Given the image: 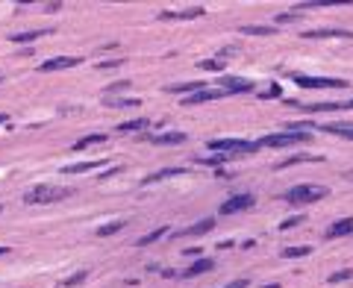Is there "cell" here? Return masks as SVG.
<instances>
[{
    "instance_id": "cell-20",
    "label": "cell",
    "mask_w": 353,
    "mask_h": 288,
    "mask_svg": "<svg viewBox=\"0 0 353 288\" xmlns=\"http://www.w3.org/2000/svg\"><path fill=\"white\" fill-rule=\"evenodd\" d=\"M147 127H150V121L147 118H135V121L118 124V133H138V130H147Z\"/></svg>"
},
{
    "instance_id": "cell-38",
    "label": "cell",
    "mask_w": 353,
    "mask_h": 288,
    "mask_svg": "<svg viewBox=\"0 0 353 288\" xmlns=\"http://www.w3.org/2000/svg\"><path fill=\"white\" fill-rule=\"evenodd\" d=\"M3 253H9V247H0V256H3Z\"/></svg>"
},
{
    "instance_id": "cell-22",
    "label": "cell",
    "mask_w": 353,
    "mask_h": 288,
    "mask_svg": "<svg viewBox=\"0 0 353 288\" xmlns=\"http://www.w3.org/2000/svg\"><path fill=\"white\" fill-rule=\"evenodd\" d=\"M230 159H233V156L218 153V156H197L194 162H197V165H209V168H221V165H224V162H230Z\"/></svg>"
},
{
    "instance_id": "cell-16",
    "label": "cell",
    "mask_w": 353,
    "mask_h": 288,
    "mask_svg": "<svg viewBox=\"0 0 353 288\" xmlns=\"http://www.w3.org/2000/svg\"><path fill=\"white\" fill-rule=\"evenodd\" d=\"M321 133H330L338 138H350L353 141V124H330V127H318Z\"/></svg>"
},
{
    "instance_id": "cell-11",
    "label": "cell",
    "mask_w": 353,
    "mask_h": 288,
    "mask_svg": "<svg viewBox=\"0 0 353 288\" xmlns=\"http://www.w3.org/2000/svg\"><path fill=\"white\" fill-rule=\"evenodd\" d=\"M300 38H353L350 30H336V27H330V30H309V33H303Z\"/></svg>"
},
{
    "instance_id": "cell-35",
    "label": "cell",
    "mask_w": 353,
    "mask_h": 288,
    "mask_svg": "<svg viewBox=\"0 0 353 288\" xmlns=\"http://www.w3.org/2000/svg\"><path fill=\"white\" fill-rule=\"evenodd\" d=\"M350 276H353V271H338L330 276V282H341V279H350Z\"/></svg>"
},
{
    "instance_id": "cell-7",
    "label": "cell",
    "mask_w": 353,
    "mask_h": 288,
    "mask_svg": "<svg viewBox=\"0 0 353 288\" xmlns=\"http://www.w3.org/2000/svg\"><path fill=\"white\" fill-rule=\"evenodd\" d=\"M83 59L80 56H56V59H47V62H41L38 71L41 74H51V71H65V68H77Z\"/></svg>"
},
{
    "instance_id": "cell-8",
    "label": "cell",
    "mask_w": 353,
    "mask_h": 288,
    "mask_svg": "<svg viewBox=\"0 0 353 288\" xmlns=\"http://www.w3.org/2000/svg\"><path fill=\"white\" fill-rule=\"evenodd\" d=\"M221 91L224 94H244V91H253L250 80H238V77H221Z\"/></svg>"
},
{
    "instance_id": "cell-15",
    "label": "cell",
    "mask_w": 353,
    "mask_h": 288,
    "mask_svg": "<svg viewBox=\"0 0 353 288\" xmlns=\"http://www.w3.org/2000/svg\"><path fill=\"white\" fill-rule=\"evenodd\" d=\"M203 9L200 6H194V9H185V12H162V21H191V18H200Z\"/></svg>"
},
{
    "instance_id": "cell-17",
    "label": "cell",
    "mask_w": 353,
    "mask_h": 288,
    "mask_svg": "<svg viewBox=\"0 0 353 288\" xmlns=\"http://www.w3.org/2000/svg\"><path fill=\"white\" fill-rule=\"evenodd\" d=\"M212 268H215V262H212V259H200V262H194V265H191L185 273H180V276H183V279H191V276H200V273L212 271Z\"/></svg>"
},
{
    "instance_id": "cell-3",
    "label": "cell",
    "mask_w": 353,
    "mask_h": 288,
    "mask_svg": "<svg viewBox=\"0 0 353 288\" xmlns=\"http://www.w3.org/2000/svg\"><path fill=\"white\" fill-rule=\"evenodd\" d=\"M327 194H330L327 186H294L283 194V200H286V203H318V200H324Z\"/></svg>"
},
{
    "instance_id": "cell-9",
    "label": "cell",
    "mask_w": 353,
    "mask_h": 288,
    "mask_svg": "<svg viewBox=\"0 0 353 288\" xmlns=\"http://www.w3.org/2000/svg\"><path fill=\"white\" fill-rule=\"evenodd\" d=\"M221 97H227L221 88H203V91H194V94H188V97H185V106H197V103L221 100Z\"/></svg>"
},
{
    "instance_id": "cell-4",
    "label": "cell",
    "mask_w": 353,
    "mask_h": 288,
    "mask_svg": "<svg viewBox=\"0 0 353 288\" xmlns=\"http://www.w3.org/2000/svg\"><path fill=\"white\" fill-rule=\"evenodd\" d=\"M291 83L300 85V88H347V80H338V77H306V74H288Z\"/></svg>"
},
{
    "instance_id": "cell-14",
    "label": "cell",
    "mask_w": 353,
    "mask_h": 288,
    "mask_svg": "<svg viewBox=\"0 0 353 288\" xmlns=\"http://www.w3.org/2000/svg\"><path fill=\"white\" fill-rule=\"evenodd\" d=\"M353 233V218H341L336 220L330 229H327V238H338V236H350Z\"/></svg>"
},
{
    "instance_id": "cell-32",
    "label": "cell",
    "mask_w": 353,
    "mask_h": 288,
    "mask_svg": "<svg viewBox=\"0 0 353 288\" xmlns=\"http://www.w3.org/2000/svg\"><path fill=\"white\" fill-rule=\"evenodd\" d=\"M297 223H303V215H294V218L283 220V223H280V229H283V233H286V229H294V226H297Z\"/></svg>"
},
{
    "instance_id": "cell-21",
    "label": "cell",
    "mask_w": 353,
    "mask_h": 288,
    "mask_svg": "<svg viewBox=\"0 0 353 288\" xmlns=\"http://www.w3.org/2000/svg\"><path fill=\"white\" fill-rule=\"evenodd\" d=\"M106 141V133H94V136H83L80 141H74V150H85V147H94V144H103Z\"/></svg>"
},
{
    "instance_id": "cell-18",
    "label": "cell",
    "mask_w": 353,
    "mask_h": 288,
    "mask_svg": "<svg viewBox=\"0 0 353 288\" xmlns=\"http://www.w3.org/2000/svg\"><path fill=\"white\" fill-rule=\"evenodd\" d=\"M106 162L103 159H97V162H77V165H65V174H88V170H97V168H103Z\"/></svg>"
},
{
    "instance_id": "cell-5",
    "label": "cell",
    "mask_w": 353,
    "mask_h": 288,
    "mask_svg": "<svg viewBox=\"0 0 353 288\" xmlns=\"http://www.w3.org/2000/svg\"><path fill=\"white\" fill-rule=\"evenodd\" d=\"M309 133H271V136H262L256 144L259 147H288V144H303L309 141Z\"/></svg>"
},
{
    "instance_id": "cell-25",
    "label": "cell",
    "mask_w": 353,
    "mask_h": 288,
    "mask_svg": "<svg viewBox=\"0 0 353 288\" xmlns=\"http://www.w3.org/2000/svg\"><path fill=\"white\" fill-rule=\"evenodd\" d=\"M162 236H168V226H159V229H153V233H147V236L138 238V247H147V244H153V241H159Z\"/></svg>"
},
{
    "instance_id": "cell-29",
    "label": "cell",
    "mask_w": 353,
    "mask_h": 288,
    "mask_svg": "<svg viewBox=\"0 0 353 288\" xmlns=\"http://www.w3.org/2000/svg\"><path fill=\"white\" fill-rule=\"evenodd\" d=\"M224 65H227V62H221V59H203V62H197V68H203V71H218V74H224Z\"/></svg>"
},
{
    "instance_id": "cell-6",
    "label": "cell",
    "mask_w": 353,
    "mask_h": 288,
    "mask_svg": "<svg viewBox=\"0 0 353 288\" xmlns=\"http://www.w3.org/2000/svg\"><path fill=\"white\" fill-rule=\"evenodd\" d=\"M253 194H233L230 200L221 203V215H235V212H244V209H253Z\"/></svg>"
},
{
    "instance_id": "cell-26",
    "label": "cell",
    "mask_w": 353,
    "mask_h": 288,
    "mask_svg": "<svg viewBox=\"0 0 353 288\" xmlns=\"http://www.w3.org/2000/svg\"><path fill=\"white\" fill-rule=\"evenodd\" d=\"M124 226H127V220H112V223H106V226H100V229H97V236H100V238L115 236V233H121Z\"/></svg>"
},
{
    "instance_id": "cell-31",
    "label": "cell",
    "mask_w": 353,
    "mask_h": 288,
    "mask_svg": "<svg viewBox=\"0 0 353 288\" xmlns=\"http://www.w3.org/2000/svg\"><path fill=\"white\" fill-rule=\"evenodd\" d=\"M259 97H265V100H271V97H283V88H280V85H271V88H265V91H259Z\"/></svg>"
},
{
    "instance_id": "cell-13",
    "label": "cell",
    "mask_w": 353,
    "mask_h": 288,
    "mask_svg": "<svg viewBox=\"0 0 353 288\" xmlns=\"http://www.w3.org/2000/svg\"><path fill=\"white\" fill-rule=\"evenodd\" d=\"M185 168H162V170H156V174H150V177H144L141 183L144 186H150V183H162V180H171V177H183Z\"/></svg>"
},
{
    "instance_id": "cell-10",
    "label": "cell",
    "mask_w": 353,
    "mask_h": 288,
    "mask_svg": "<svg viewBox=\"0 0 353 288\" xmlns=\"http://www.w3.org/2000/svg\"><path fill=\"white\" fill-rule=\"evenodd\" d=\"M212 226H215V220L212 218H203L200 223H191V226H185L180 229L174 238H191V236H206V233H212Z\"/></svg>"
},
{
    "instance_id": "cell-1",
    "label": "cell",
    "mask_w": 353,
    "mask_h": 288,
    "mask_svg": "<svg viewBox=\"0 0 353 288\" xmlns=\"http://www.w3.org/2000/svg\"><path fill=\"white\" fill-rule=\"evenodd\" d=\"M71 194H74V188H68V186H47V183H41V186L30 188V191L24 194V203L47 206V203H59V200H65Z\"/></svg>"
},
{
    "instance_id": "cell-37",
    "label": "cell",
    "mask_w": 353,
    "mask_h": 288,
    "mask_svg": "<svg viewBox=\"0 0 353 288\" xmlns=\"http://www.w3.org/2000/svg\"><path fill=\"white\" fill-rule=\"evenodd\" d=\"M259 288H280L277 282H265V285H259Z\"/></svg>"
},
{
    "instance_id": "cell-40",
    "label": "cell",
    "mask_w": 353,
    "mask_h": 288,
    "mask_svg": "<svg viewBox=\"0 0 353 288\" xmlns=\"http://www.w3.org/2000/svg\"><path fill=\"white\" fill-rule=\"evenodd\" d=\"M344 109H353V100H350V103H347V106H344Z\"/></svg>"
},
{
    "instance_id": "cell-24",
    "label": "cell",
    "mask_w": 353,
    "mask_h": 288,
    "mask_svg": "<svg viewBox=\"0 0 353 288\" xmlns=\"http://www.w3.org/2000/svg\"><path fill=\"white\" fill-rule=\"evenodd\" d=\"M51 33H53L51 27H44V30H35V33H18V35H12V41H15V44H27V41H35V38L51 35Z\"/></svg>"
},
{
    "instance_id": "cell-39",
    "label": "cell",
    "mask_w": 353,
    "mask_h": 288,
    "mask_svg": "<svg viewBox=\"0 0 353 288\" xmlns=\"http://www.w3.org/2000/svg\"><path fill=\"white\" fill-rule=\"evenodd\" d=\"M3 121H9V115H0V124H3Z\"/></svg>"
},
{
    "instance_id": "cell-28",
    "label": "cell",
    "mask_w": 353,
    "mask_h": 288,
    "mask_svg": "<svg viewBox=\"0 0 353 288\" xmlns=\"http://www.w3.org/2000/svg\"><path fill=\"white\" fill-rule=\"evenodd\" d=\"M309 253H312L309 244H303V247H286L283 250V259H300V256H309Z\"/></svg>"
},
{
    "instance_id": "cell-19",
    "label": "cell",
    "mask_w": 353,
    "mask_h": 288,
    "mask_svg": "<svg viewBox=\"0 0 353 288\" xmlns=\"http://www.w3.org/2000/svg\"><path fill=\"white\" fill-rule=\"evenodd\" d=\"M206 83H183V85H165L168 94H194V91H203Z\"/></svg>"
},
{
    "instance_id": "cell-33",
    "label": "cell",
    "mask_w": 353,
    "mask_h": 288,
    "mask_svg": "<svg viewBox=\"0 0 353 288\" xmlns=\"http://www.w3.org/2000/svg\"><path fill=\"white\" fill-rule=\"evenodd\" d=\"M297 18H300V12L294 9V12H283V15H277V21H280V24H288V21H297Z\"/></svg>"
},
{
    "instance_id": "cell-34",
    "label": "cell",
    "mask_w": 353,
    "mask_h": 288,
    "mask_svg": "<svg viewBox=\"0 0 353 288\" xmlns=\"http://www.w3.org/2000/svg\"><path fill=\"white\" fill-rule=\"evenodd\" d=\"M106 103H112V106H130V109H135L138 106V100H112V97H103Z\"/></svg>"
},
{
    "instance_id": "cell-23",
    "label": "cell",
    "mask_w": 353,
    "mask_h": 288,
    "mask_svg": "<svg viewBox=\"0 0 353 288\" xmlns=\"http://www.w3.org/2000/svg\"><path fill=\"white\" fill-rule=\"evenodd\" d=\"M238 33L241 35H274L277 30H274V27H256V24H241Z\"/></svg>"
},
{
    "instance_id": "cell-12",
    "label": "cell",
    "mask_w": 353,
    "mask_h": 288,
    "mask_svg": "<svg viewBox=\"0 0 353 288\" xmlns=\"http://www.w3.org/2000/svg\"><path fill=\"white\" fill-rule=\"evenodd\" d=\"M185 133H159V136H144V141L150 144H183L185 141Z\"/></svg>"
},
{
    "instance_id": "cell-2",
    "label": "cell",
    "mask_w": 353,
    "mask_h": 288,
    "mask_svg": "<svg viewBox=\"0 0 353 288\" xmlns=\"http://www.w3.org/2000/svg\"><path fill=\"white\" fill-rule=\"evenodd\" d=\"M209 150L227 153V156L238 159V156L256 153V150H259V144H256V141H241V138H212V141H209Z\"/></svg>"
},
{
    "instance_id": "cell-30",
    "label": "cell",
    "mask_w": 353,
    "mask_h": 288,
    "mask_svg": "<svg viewBox=\"0 0 353 288\" xmlns=\"http://www.w3.org/2000/svg\"><path fill=\"white\" fill-rule=\"evenodd\" d=\"M85 276H88L85 271H77L74 276H68V279H62V285H65V288H74V285H80V282H85Z\"/></svg>"
},
{
    "instance_id": "cell-27",
    "label": "cell",
    "mask_w": 353,
    "mask_h": 288,
    "mask_svg": "<svg viewBox=\"0 0 353 288\" xmlns=\"http://www.w3.org/2000/svg\"><path fill=\"white\" fill-rule=\"evenodd\" d=\"M300 162H324V156H291L286 162H280V168H291V165H300Z\"/></svg>"
},
{
    "instance_id": "cell-36",
    "label": "cell",
    "mask_w": 353,
    "mask_h": 288,
    "mask_svg": "<svg viewBox=\"0 0 353 288\" xmlns=\"http://www.w3.org/2000/svg\"><path fill=\"white\" fill-rule=\"evenodd\" d=\"M227 288H247V279H235V282H230Z\"/></svg>"
}]
</instances>
